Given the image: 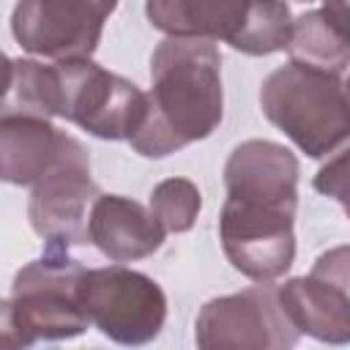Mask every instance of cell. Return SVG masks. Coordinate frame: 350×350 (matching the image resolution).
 <instances>
[{
  "label": "cell",
  "instance_id": "cell-1",
  "mask_svg": "<svg viewBox=\"0 0 350 350\" xmlns=\"http://www.w3.org/2000/svg\"><path fill=\"white\" fill-rule=\"evenodd\" d=\"M142 123L129 137L139 156L161 159L221 123V55L205 38H164L150 57Z\"/></svg>",
  "mask_w": 350,
  "mask_h": 350
},
{
  "label": "cell",
  "instance_id": "cell-2",
  "mask_svg": "<svg viewBox=\"0 0 350 350\" xmlns=\"http://www.w3.org/2000/svg\"><path fill=\"white\" fill-rule=\"evenodd\" d=\"M265 118L306 156L325 159L350 142V93L339 74L290 60L260 90Z\"/></svg>",
  "mask_w": 350,
  "mask_h": 350
},
{
  "label": "cell",
  "instance_id": "cell-3",
  "mask_svg": "<svg viewBox=\"0 0 350 350\" xmlns=\"http://www.w3.org/2000/svg\"><path fill=\"white\" fill-rule=\"evenodd\" d=\"M82 273L85 268L68 254V246L46 243L44 257L16 273L3 304V345L27 347L38 339L79 336L90 325L77 295Z\"/></svg>",
  "mask_w": 350,
  "mask_h": 350
},
{
  "label": "cell",
  "instance_id": "cell-4",
  "mask_svg": "<svg viewBox=\"0 0 350 350\" xmlns=\"http://www.w3.org/2000/svg\"><path fill=\"white\" fill-rule=\"evenodd\" d=\"M145 14L167 36L224 41L243 55L287 49L293 36L282 0H148Z\"/></svg>",
  "mask_w": 350,
  "mask_h": 350
},
{
  "label": "cell",
  "instance_id": "cell-5",
  "mask_svg": "<svg viewBox=\"0 0 350 350\" xmlns=\"http://www.w3.org/2000/svg\"><path fill=\"white\" fill-rule=\"evenodd\" d=\"M57 115L101 139H129L148 96L129 79L88 60H57Z\"/></svg>",
  "mask_w": 350,
  "mask_h": 350
},
{
  "label": "cell",
  "instance_id": "cell-6",
  "mask_svg": "<svg viewBox=\"0 0 350 350\" xmlns=\"http://www.w3.org/2000/svg\"><path fill=\"white\" fill-rule=\"evenodd\" d=\"M77 295L90 325L120 345H145L156 339L167 317L161 287L145 273L123 265L85 271Z\"/></svg>",
  "mask_w": 350,
  "mask_h": 350
},
{
  "label": "cell",
  "instance_id": "cell-7",
  "mask_svg": "<svg viewBox=\"0 0 350 350\" xmlns=\"http://www.w3.org/2000/svg\"><path fill=\"white\" fill-rule=\"evenodd\" d=\"M293 216L295 205L227 194L219 235L232 268L260 284H271L287 273L295 257Z\"/></svg>",
  "mask_w": 350,
  "mask_h": 350
},
{
  "label": "cell",
  "instance_id": "cell-8",
  "mask_svg": "<svg viewBox=\"0 0 350 350\" xmlns=\"http://www.w3.org/2000/svg\"><path fill=\"white\" fill-rule=\"evenodd\" d=\"M118 0H19L11 33L22 49L49 60H88Z\"/></svg>",
  "mask_w": 350,
  "mask_h": 350
},
{
  "label": "cell",
  "instance_id": "cell-9",
  "mask_svg": "<svg viewBox=\"0 0 350 350\" xmlns=\"http://www.w3.org/2000/svg\"><path fill=\"white\" fill-rule=\"evenodd\" d=\"M96 197L98 189L90 180V159L85 148L68 137L57 164L38 183H33L30 224L41 238H46V243H60L68 249L88 243V221Z\"/></svg>",
  "mask_w": 350,
  "mask_h": 350
},
{
  "label": "cell",
  "instance_id": "cell-10",
  "mask_svg": "<svg viewBox=\"0 0 350 350\" xmlns=\"http://www.w3.org/2000/svg\"><path fill=\"white\" fill-rule=\"evenodd\" d=\"M295 342L298 328L287 320L271 284L257 282L238 295L213 298L197 317L200 347H293Z\"/></svg>",
  "mask_w": 350,
  "mask_h": 350
},
{
  "label": "cell",
  "instance_id": "cell-11",
  "mask_svg": "<svg viewBox=\"0 0 350 350\" xmlns=\"http://www.w3.org/2000/svg\"><path fill=\"white\" fill-rule=\"evenodd\" d=\"M90 243L112 262L142 260L164 243V224L139 202L120 194H98L88 221Z\"/></svg>",
  "mask_w": 350,
  "mask_h": 350
},
{
  "label": "cell",
  "instance_id": "cell-12",
  "mask_svg": "<svg viewBox=\"0 0 350 350\" xmlns=\"http://www.w3.org/2000/svg\"><path fill=\"white\" fill-rule=\"evenodd\" d=\"M295 156L287 148L265 139H249L238 145L224 167V186L232 197L295 205Z\"/></svg>",
  "mask_w": 350,
  "mask_h": 350
},
{
  "label": "cell",
  "instance_id": "cell-13",
  "mask_svg": "<svg viewBox=\"0 0 350 350\" xmlns=\"http://www.w3.org/2000/svg\"><path fill=\"white\" fill-rule=\"evenodd\" d=\"M279 304L298 334H309L320 342H350V298L331 282L312 276L290 279L276 287Z\"/></svg>",
  "mask_w": 350,
  "mask_h": 350
},
{
  "label": "cell",
  "instance_id": "cell-14",
  "mask_svg": "<svg viewBox=\"0 0 350 350\" xmlns=\"http://www.w3.org/2000/svg\"><path fill=\"white\" fill-rule=\"evenodd\" d=\"M68 134L57 131L46 118L11 115L0 118L3 180L16 186L38 183L60 159Z\"/></svg>",
  "mask_w": 350,
  "mask_h": 350
},
{
  "label": "cell",
  "instance_id": "cell-15",
  "mask_svg": "<svg viewBox=\"0 0 350 350\" xmlns=\"http://www.w3.org/2000/svg\"><path fill=\"white\" fill-rule=\"evenodd\" d=\"M287 52L295 63L342 74L350 66V36L325 14V8L306 11L293 22Z\"/></svg>",
  "mask_w": 350,
  "mask_h": 350
},
{
  "label": "cell",
  "instance_id": "cell-16",
  "mask_svg": "<svg viewBox=\"0 0 350 350\" xmlns=\"http://www.w3.org/2000/svg\"><path fill=\"white\" fill-rule=\"evenodd\" d=\"M30 115L49 118L57 115V77L55 66H41L36 60H5V93L3 118Z\"/></svg>",
  "mask_w": 350,
  "mask_h": 350
},
{
  "label": "cell",
  "instance_id": "cell-17",
  "mask_svg": "<svg viewBox=\"0 0 350 350\" xmlns=\"http://www.w3.org/2000/svg\"><path fill=\"white\" fill-rule=\"evenodd\" d=\"M150 211L164 224L167 232H183L194 224L200 213V191L191 180L170 178L153 189Z\"/></svg>",
  "mask_w": 350,
  "mask_h": 350
},
{
  "label": "cell",
  "instance_id": "cell-18",
  "mask_svg": "<svg viewBox=\"0 0 350 350\" xmlns=\"http://www.w3.org/2000/svg\"><path fill=\"white\" fill-rule=\"evenodd\" d=\"M314 189L320 194L339 200L345 205V211L350 213V142H347V148L336 150L334 159L314 175Z\"/></svg>",
  "mask_w": 350,
  "mask_h": 350
},
{
  "label": "cell",
  "instance_id": "cell-19",
  "mask_svg": "<svg viewBox=\"0 0 350 350\" xmlns=\"http://www.w3.org/2000/svg\"><path fill=\"white\" fill-rule=\"evenodd\" d=\"M312 276H320V279L336 284L350 298V246H339V249L320 254L312 268Z\"/></svg>",
  "mask_w": 350,
  "mask_h": 350
},
{
  "label": "cell",
  "instance_id": "cell-20",
  "mask_svg": "<svg viewBox=\"0 0 350 350\" xmlns=\"http://www.w3.org/2000/svg\"><path fill=\"white\" fill-rule=\"evenodd\" d=\"M323 8L350 36V0H323Z\"/></svg>",
  "mask_w": 350,
  "mask_h": 350
},
{
  "label": "cell",
  "instance_id": "cell-21",
  "mask_svg": "<svg viewBox=\"0 0 350 350\" xmlns=\"http://www.w3.org/2000/svg\"><path fill=\"white\" fill-rule=\"evenodd\" d=\"M347 93H350V79H347Z\"/></svg>",
  "mask_w": 350,
  "mask_h": 350
},
{
  "label": "cell",
  "instance_id": "cell-22",
  "mask_svg": "<svg viewBox=\"0 0 350 350\" xmlns=\"http://www.w3.org/2000/svg\"><path fill=\"white\" fill-rule=\"evenodd\" d=\"M301 3H306V0H301Z\"/></svg>",
  "mask_w": 350,
  "mask_h": 350
},
{
  "label": "cell",
  "instance_id": "cell-23",
  "mask_svg": "<svg viewBox=\"0 0 350 350\" xmlns=\"http://www.w3.org/2000/svg\"><path fill=\"white\" fill-rule=\"evenodd\" d=\"M347 216H350V213H347Z\"/></svg>",
  "mask_w": 350,
  "mask_h": 350
}]
</instances>
